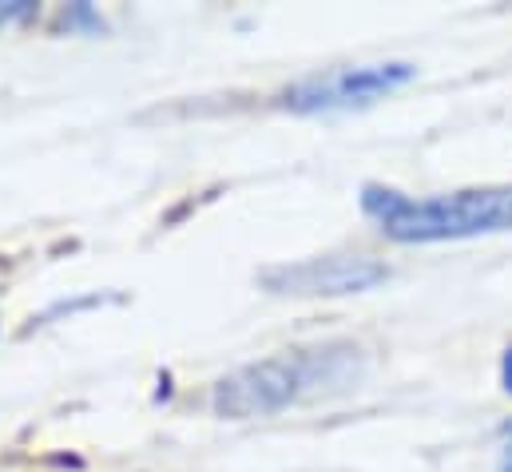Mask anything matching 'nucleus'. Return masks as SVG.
<instances>
[{
	"mask_svg": "<svg viewBox=\"0 0 512 472\" xmlns=\"http://www.w3.org/2000/svg\"><path fill=\"white\" fill-rule=\"evenodd\" d=\"M362 211L378 219L382 235L393 242H445L512 231V183L509 187H473L433 199H409L389 187H366Z\"/></svg>",
	"mask_w": 512,
	"mask_h": 472,
	"instance_id": "nucleus-1",
	"label": "nucleus"
},
{
	"mask_svg": "<svg viewBox=\"0 0 512 472\" xmlns=\"http://www.w3.org/2000/svg\"><path fill=\"white\" fill-rule=\"evenodd\" d=\"M354 354L358 350L350 346H318V350H286L255 365H243L215 385L211 409L227 421L282 413L286 405L302 401L306 393H318L322 385H342L354 365Z\"/></svg>",
	"mask_w": 512,
	"mask_h": 472,
	"instance_id": "nucleus-2",
	"label": "nucleus"
},
{
	"mask_svg": "<svg viewBox=\"0 0 512 472\" xmlns=\"http://www.w3.org/2000/svg\"><path fill=\"white\" fill-rule=\"evenodd\" d=\"M417 76L413 64H342L326 68L318 76H306L282 92V108L318 116V112H350V108H370L397 88H405Z\"/></svg>",
	"mask_w": 512,
	"mask_h": 472,
	"instance_id": "nucleus-3",
	"label": "nucleus"
},
{
	"mask_svg": "<svg viewBox=\"0 0 512 472\" xmlns=\"http://www.w3.org/2000/svg\"><path fill=\"white\" fill-rule=\"evenodd\" d=\"M382 262L362 258V254H330V258H306L294 266H278L262 274V286L274 294H294V298H342V294H362L370 286L385 282Z\"/></svg>",
	"mask_w": 512,
	"mask_h": 472,
	"instance_id": "nucleus-4",
	"label": "nucleus"
},
{
	"mask_svg": "<svg viewBox=\"0 0 512 472\" xmlns=\"http://www.w3.org/2000/svg\"><path fill=\"white\" fill-rule=\"evenodd\" d=\"M36 12V4L32 0H0V24H12V20H24V16H32Z\"/></svg>",
	"mask_w": 512,
	"mask_h": 472,
	"instance_id": "nucleus-5",
	"label": "nucleus"
},
{
	"mask_svg": "<svg viewBox=\"0 0 512 472\" xmlns=\"http://www.w3.org/2000/svg\"><path fill=\"white\" fill-rule=\"evenodd\" d=\"M501 381H505V389L512 393V346L505 350V357H501Z\"/></svg>",
	"mask_w": 512,
	"mask_h": 472,
	"instance_id": "nucleus-6",
	"label": "nucleus"
},
{
	"mask_svg": "<svg viewBox=\"0 0 512 472\" xmlns=\"http://www.w3.org/2000/svg\"><path fill=\"white\" fill-rule=\"evenodd\" d=\"M501 472H512V449H505V457H501Z\"/></svg>",
	"mask_w": 512,
	"mask_h": 472,
	"instance_id": "nucleus-7",
	"label": "nucleus"
},
{
	"mask_svg": "<svg viewBox=\"0 0 512 472\" xmlns=\"http://www.w3.org/2000/svg\"><path fill=\"white\" fill-rule=\"evenodd\" d=\"M505 433H509V437H512V421H509V425H505Z\"/></svg>",
	"mask_w": 512,
	"mask_h": 472,
	"instance_id": "nucleus-8",
	"label": "nucleus"
}]
</instances>
